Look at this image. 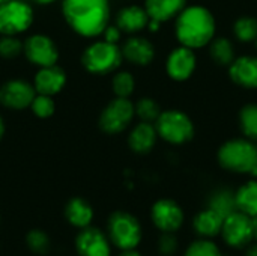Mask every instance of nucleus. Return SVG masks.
<instances>
[{"mask_svg": "<svg viewBox=\"0 0 257 256\" xmlns=\"http://www.w3.org/2000/svg\"><path fill=\"white\" fill-rule=\"evenodd\" d=\"M149 20L151 18L145 8L126 6L119 11L117 18H116V26L126 33H134V32L145 29L149 24Z\"/></svg>", "mask_w": 257, "mask_h": 256, "instance_id": "obj_21", "label": "nucleus"}, {"mask_svg": "<svg viewBox=\"0 0 257 256\" xmlns=\"http://www.w3.org/2000/svg\"><path fill=\"white\" fill-rule=\"evenodd\" d=\"M122 57V50L116 44L108 41H98L84 50L81 63L89 72L104 75L116 71L120 66Z\"/></svg>", "mask_w": 257, "mask_h": 256, "instance_id": "obj_5", "label": "nucleus"}, {"mask_svg": "<svg viewBox=\"0 0 257 256\" xmlns=\"http://www.w3.org/2000/svg\"><path fill=\"white\" fill-rule=\"evenodd\" d=\"M245 256H257V241L254 244H250L247 246V252H245Z\"/></svg>", "mask_w": 257, "mask_h": 256, "instance_id": "obj_36", "label": "nucleus"}, {"mask_svg": "<svg viewBox=\"0 0 257 256\" xmlns=\"http://www.w3.org/2000/svg\"><path fill=\"white\" fill-rule=\"evenodd\" d=\"M182 256H223V253L212 240L197 238L187 247Z\"/></svg>", "mask_w": 257, "mask_h": 256, "instance_id": "obj_29", "label": "nucleus"}, {"mask_svg": "<svg viewBox=\"0 0 257 256\" xmlns=\"http://www.w3.org/2000/svg\"><path fill=\"white\" fill-rule=\"evenodd\" d=\"M136 115L134 104L128 98H114L110 101L99 116V128L107 134L122 133Z\"/></svg>", "mask_w": 257, "mask_h": 256, "instance_id": "obj_8", "label": "nucleus"}, {"mask_svg": "<svg viewBox=\"0 0 257 256\" xmlns=\"http://www.w3.org/2000/svg\"><path fill=\"white\" fill-rule=\"evenodd\" d=\"M23 51V44L20 39L14 38L12 35H5L0 39V56L2 57H15Z\"/></svg>", "mask_w": 257, "mask_h": 256, "instance_id": "obj_34", "label": "nucleus"}, {"mask_svg": "<svg viewBox=\"0 0 257 256\" xmlns=\"http://www.w3.org/2000/svg\"><path fill=\"white\" fill-rule=\"evenodd\" d=\"M218 163L229 172L253 174L257 167V146L250 139H233L218 151Z\"/></svg>", "mask_w": 257, "mask_h": 256, "instance_id": "obj_4", "label": "nucleus"}, {"mask_svg": "<svg viewBox=\"0 0 257 256\" xmlns=\"http://www.w3.org/2000/svg\"><path fill=\"white\" fill-rule=\"evenodd\" d=\"M113 92L116 94V97L120 98H128L133 92H134V77L126 72V71H120L113 77Z\"/></svg>", "mask_w": 257, "mask_h": 256, "instance_id": "obj_30", "label": "nucleus"}, {"mask_svg": "<svg viewBox=\"0 0 257 256\" xmlns=\"http://www.w3.org/2000/svg\"><path fill=\"white\" fill-rule=\"evenodd\" d=\"M33 23L32 8L18 0H8L0 5V33L18 35L26 32Z\"/></svg>", "mask_w": 257, "mask_h": 256, "instance_id": "obj_7", "label": "nucleus"}, {"mask_svg": "<svg viewBox=\"0 0 257 256\" xmlns=\"http://www.w3.org/2000/svg\"><path fill=\"white\" fill-rule=\"evenodd\" d=\"M151 220L160 232H178L185 220L182 207L173 199H158L151 208Z\"/></svg>", "mask_w": 257, "mask_h": 256, "instance_id": "obj_10", "label": "nucleus"}, {"mask_svg": "<svg viewBox=\"0 0 257 256\" xmlns=\"http://www.w3.org/2000/svg\"><path fill=\"white\" fill-rule=\"evenodd\" d=\"M3 134H5V124H3V119L0 116V140L3 139Z\"/></svg>", "mask_w": 257, "mask_h": 256, "instance_id": "obj_39", "label": "nucleus"}, {"mask_svg": "<svg viewBox=\"0 0 257 256\" xmlns=\"http://www.w3.org/2000/svg\"><path fill=\"white\" fill-rule=\"evenodd\" d=\"M223 222H224V219L218 213H215L214 210L206 207L205 210L199 211L194 216L193 229H194L196 235H199V238L212 240L221 234Z\"/></svg>", "mask_w": 257, "mask_h": 256, "instance_id": "obj_18", "label": "nucleus"}, {"mask_svg": "<svg viewBox=\"0 0 257 256\" xmlns=\"http://www.w3.org/2000/svg\"><path fill=\"white\" fill-rule=\"evenodd\" d=\"M185 3L187 0H146L145 9L151 20L163 23L178 17L185 8Z\"/></svg>", "mask_w": 257, "mask_h": 256, "instance_id": "obj_22", "label": "nucleus"}, {"mask_svg": "<svg viewBox=\"0 0 257 256\" xmlns=\"http://www.w3.org/2000/svg\"><path fill=\"white\" fill-rule=\"evenodd\" d=\"M157 136V130L151 122H140L133 128L128 137V145L137 154H148L155 146Z\"/></svg>", "mask_w": 257, "mask_h": 256, "instance_id": "obj_20", "label": "nucleus"}, {"mask_svg": "<svg viewBox=\"0 0 257 256\" xmlns=\"http://www.w3.org/2000/svg\"><path fill=\"white\" fill-rule=\"evenodd\" d=\"M136 115L142 119V122H154L158 119L161 110L160 106L152 98H142L136 106Z\"/></svg>", "mask_w": 257, "mask_h": 256, "instance_id": "obj_31", "label": "nucleus"}, {"mask_svg": "<svg viewBox=\"0 0 257 256\" xmlns=\"http://www.w3.org/2000/svg\"><path fill=\"white\" fill-rule=\"evenodd\" d=\"M166 68L167 74L176 81H184L190 78L196 69V56L193 53V48H188L185 45L175 48L167 59Z\"/></svg>", "mask_w": 257, "mask_h": 256, "instance_id": "obj_14", "label": "nucleus"}, {"mask_svg": "<svg viewBox=\"0 0 257 256\" xmlns=\"http://www.w3.org/2000/svg\"><path fill=\"white\" fill-rule=\"evenodd\" d=\"M215 33V20L203 6L184 8L176 17V36L188 48L208 45Z\"/></svg>", "mask_w": 257, "mask_h": 256, "instance_id": "obj_2", "label": "nucleus"}, {"mask_svg": "<svg viewBox=\"0 0 257 256\" xmlns=\"http://www.w3.org/2000/svg\"><path fill=\"white\" fill-rule=\"evenodd\" d=\"M179 243L178 238L175 237V234L172 232H161L158 241H157V249L158 253L163 256H173L178 252Z\"/></svg>", "mask_w": 257, "mask_h": 256, "instance_id": "obj_33", "label": "nucleus"}, {"mask_svg": "<svg viewBox=\"0 0 257 256\" xmlns=\"http://www.w3.org/2000/svg\"><path fill=\"white\" fill-rule=\"evenodd\" d=\"M107 237L119 250L137 249L143 238V229L136 216L128 211H114L107 220Z\"/></svg>", "mask_w": 257, "mask_h": 256, "instance_id": "obj_3", "label": "nucleus"}, {"mask_svg": "<svg viewBox=\"0 0 257 256\" xmlns=\"http://www.w3.org/2000/svg\"><path fill=\"white\" fill-rule=\"evenodd\" d=\"M235 199H236V208L238 211L250 216V217H256L257 216V180H251L245 184H242L236 193H235Z\"/></svg>", "mask_w": 257, "mask_h": 256, "instance_id": "obj_23", "label": "nucleus"}, {"mask_svg": "<svg viewBox=\"0 0 257 256\" xmlns=\"http://www.w3.org/2000/svg\"><path fill=\"white\" fill-rule=\"evenodd\" d=\"M62 11L69 27L86 38L101 35L108 26V0H63Z\"/></svg>", "mask_w": 257, "mask_h": 256, "instance_id": "obj_1", "label": "nucleus"}, {"mask_svg": "<svg viewBox=\"0 0 257 256\" xmlns=\"http://www.w3.org/2000/svg\"><path fill=\"white\" fill-rule=\"evenodd\" d=\"M155 130L160 137L172 145L187 143L194 134V125L191 119L179 110L161 112L155 121Z\"/></svg>", "mask_w": 257, "mask_h": 256, "instance_id": "obj_6", "label": "nucleus"}, {"mask_svg": "<svg viewBox=\"0 0 257 256\" xmlns=\"http://www.w3.org/2000/svg\"><path fill=\"white\" fill-rule=\"evenodd\" d=\"M239 124L245 137L257 142V104H248L241 110Z\"/></svg>", "mask_w": 257, "mask_h": 256, "instance_id": "obj_26", "label": "nucleus"}, {"mask_svg": "<svg viewBox=\"0 0 257 256\" xmlns=\"http://www.w3.org/2000/svg\"><path fill=\"white\" fill-rule=\"evenodd\" d=\"M111 247L107 234L93 226L80 229L75 237V250L78 256H111Z\"/></svg>", "mask_w": 257, "mask_h": 256, "instance_id": "obj_12", "label": "nucleus"}, {"mask_svg": "<svg viewBox=\"0 0 257 256\" xmlns=\"http://www.w3.org/2000/svg\"><path fill=\"white\" fill-rule=\"evenodd\" d=\"M208 208L214 210L223 219H226L232 213L238 211L235 193L232 190H229V189H220V190L214 192L211 195L209 201H208Z\"/></svg>", "mask_w": 257, "mask_h": 256, "instance_id": "obj_24", "label": "nucleus"}, {"mask_svg": "<svg viewBox=\"0 0 257 256\" xmlns=\"http://www.w3.org/2000/svg\"><path fill=\"white\" fill-rule=\"evenodd\" d=\"M65 219L71 226L84 229L92 225L93 208L83 198H71L65 205Z\"/></svg>", "mask_w": 257, "mask_h": 256, "instance_id": "obj_19", "label": "nucleus"}, {"mask_svg": "<svg viewBox=\"0 0 257 256\" xmlns=\"http://www.w3.org/2000/svg\"><path fill=\"white\" fill-rule=\"evenodd\" d=\"M229 74L230 78L247 89L257 88V57L254 56H242L235 59L230 65Z\"/></svg>", "mask_w": 257, "mask_h": 256, "instance_id": "obj_16", "label": "nucleus"}, {"mask_svg": "<svg viewBox=\"0 0 257 256\" xmlns=\"http://www.w3.org/2000/svg\"><path fill=\"white\" fill-rule=\"evenodd\" d=\"M119 256H142V253L137 249H130V250H120Z\"/></svg>", "mask_w": 257, "mask_h": 256, "instance_id": "obj_37", "label": "nucleus"}, {"mask_svg": "<svg viewBox=\"0 0 257 256\" xmlns=\"http://www.w3.org/2000/svg\"><path fill=\"white\" fill-rule=\"evenodd\" d=\"M224 243L232 249H247V246L253 241V223L251 217L235 211L230 216H227L223 222L221 234Z\"/></svg>", "mask_w": 257, "mask_h": 256, "instance_id": "obj_9", "label": "nucleus"}, {"mask_svg": "<svg viewBox=\"0 0 257 256\" xmlns=\"http://www.w3.org/2000/svg\"><path fill=\"white\" fill-rule=\"evenodd\" d=\"M212 59L218 65H230L235 60V51L233 45L227 38H217L211 42V50H209Z\"/></svg>", "mask_w": 257, "mask_h": 256, "instance_id": "obj_25", "label": "nucleus"}, {"mask_svg": "<svg viewBox=\"0 0 257 256\" xmlns=\"http://www.w3.org/2000/svg\"><path fill=\"white\" fill-rule=\"evenodd\" d=\"M251 223H253V240L257 241V216L251 217Z\"/></svg>", "mask_w": 257, "mask_h": 256, "instance_id": "obj_38", "label": "nucleus"}, {"mask_svg": "<svg viewBox=\"0 0 257 256\" xmlns=\"http://www.w3.org/2000/svg\"><path fill=\"white\" fill-rule=\"evenodd\" d=\"M36 3H39V5H48V3H53V2H56V0H35Z\"/></svg>", "mask_w": 257, "mask_h": 256, "instance_id": "obj_40", "label": "nucleus"}, {"mask_svg": "<svg viewBox=\"0 0 257 256\" xmlns=\"http://www.w3.org/2000/svg\"><path fill=\"white\" fill-rule=\"evenodd\" d=\"M26 244H27L29 250L35 255H45L50 252V247H51L50 237L42 229L29 231L26 235Z\"/></svg>", "mask_w": 257, "mask_h": 256, "instance_id": "obj_27", "label": "nucleus"}, {"mask_svg": "<svg viewBox=\"0 0 257 256\" xmlns=\"http://www.w3.org/2000/svg\"><path fill=\"white\" fill-rule=\"evenodd\" d=\"M65 84H66V74L57 65L41 68L35 75V81H33L35 91L38 94L48 95V97L59 94L65 88Z\"/></svg>", "mask_w": 257, "mask_h": 256, "instance_id": "obj_15", "label": "nucleus"}, {"mask_svg": "<svg viewBox=\"0 0 257 256\" xmlns=\"http://www.w3.org/2000/svg\"><path fill=\"white\" fill-rule=\"evenodd\" d=\"M233 32L236 38L242 42H251L257 39V20L253 17H242L239 18L235 26Z\"/></svg>", "mask_w": 257, "mask_h": 256, "instance_id": "obj_28", "label": "nucleus"}, {"mask_svg": "<svg viewBox=\"0 0 257 256\" xmlns=\"http://www.w3.org/2000/svg\"><path fill=\"white\" fill-rule=\"evenodd\" d=\"M35 95V88L24 80H9L0 86V104L12 110L30 107Z\"/></svg>", "mask_w": 257, "mask_h": 256, "instance_id": "obj_13", "label": "nucleus"}, {"mask_svg": "<svg viewBox=\"0 0 257 256\" xmlns=\"http://www.w3.org/2000/svg\"><path fill=\"white\" fill-rule=\"evenodd\" d=\"M30 109H32L33 115H36L38 118L45 119V118H50L54 113L56 104H54L51 97L38 94V95H35V98H33V101L30 104Z\"/></svg>", "mask_w": 257, "mask_h": 256, "instance_id": "obj_32", "label": "nucleus"}, {"mask_svg": "<svg viewBox=\"0 0 257 256\" xmlns=\"http://www.w3.org/2000/svg\"><path fill=\"white\" fill-rule=\"evenodd\" d=\"M122 56L128 62H131L134 65L145 66V65H149L154 60L155 48L151 44V41H148L145 38H140V36H134V38H130L123 44Z\"/></svg>", "mask_w": 257, "mask_h": 256, "instance_id": "obj_17", "label": "nucleus"}, {"mask_svg": "<svg viewBox=\"0 0 257 256\" xmlns=\"http://www.w3.org/2000/svg\"><path fill=\"white\" fill-rule=\"evenodd\" d=\"M102 33L105 36V41H108L111 44H116L117 39L120 38V29L117 26H107Z\"/></svg>", "mask_w": 257, "mask_h": 256, "instance_id": "obj_35", "label": "nucleus"}, {"mask_svg": "<svg viewBox=\"0 0 257 256\" xmlns=\"http://www.w3.org/2000/svg\"><path fill=\"white\" fill-rule=\"evenodd\" d=\"M5 2H8V0H0V5H2V3H5Z\"/></svg>", "mask_w": 257, "mask_h": 256, "instance_id": "obj_41", "label": "nucleus"}, {"mask_svg": "<svg viewBox=\"0 0 257 256\" xmlns=\"http://www.w3.org/2000/svg\"><path fill=\"white\" fill-rule=\"evenodd\" d=\"M27 60L39 68L56 65L59 59V51L56 44L47 35H33L29 36L23 45Z\"/></svg>", "mask_w": 257, "mask_h": 256, "instance_id": "obj_11", "label": "nucleus"}]
</instances>
